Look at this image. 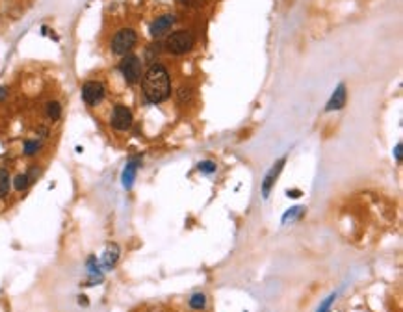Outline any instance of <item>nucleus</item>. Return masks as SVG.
<instances>
[{"label": "nucleus", "instance_id": "obj_10", "mask_svg": "<svg viewBox=\"0 0 403 312\" xmlns=\"http://www.w3.org/2000/svg\"><path fill=\"white\" fill-rule=\"evenodd\" d=\"M139 162H141V158H130L128 164L125 166V171H123V186L125 188H132L134 184V179H136V173H138V168H139Z\"/></svg>", "mask_w": 403, "mask_h": 312}, {"label": "nucleus", "instance_id": "obj_19", "mask_svg": "<svg viewBox=\"0 0 403 312\" xmlns=\"http://www.w3.org/2000/svg\"><path fill=\"white\" fill-rule=\"evenodd\" d=\"M197 169L205 175H212L218 171V166H216V162H212V160H203V162L197 166Z\"/></svg>", "mask_w": 403, "mask_h": 312}, {"label": "nucleus", "instance_id": "obj_17", "mask_svg": "<svg viewBox=\"0 0 403 312\" xmlns=\"http://www.w3.org/2000/svg\"><path fill=\"white\" fill-rule=\"evenodd\" d=\"M191 97H193V89H191V86H180L179 87V91H177V100H179V104L190 102Z\"/></svg>", "mask_w": 403, "mask_h": 312}, {"label": "nucleus", "instance_id": "obj_20", "mask_svg": "<svg viewBox=\"0 0 403 312\" xmlns=\"http://www.w3.org/2000/svg\"><path fill=\"white\" fill-rule=\"evenodd\" d=\"M8 98V89L4 86H0V102H4Z\"/></svg>", "mask_w": 403, "mask_h": 312}, {"label": "nucleus", "instance_id": "obj_14", "mask_svg": "<svg viewBox=\"0 0 403 312\" xmlns=\"http://www.w3.org/2000/svg\"><path fill=\"white\" fill-rule=\"evenodd\" d=\"M45 116L51 121H58L62 117V104L58 102V100H48L45 104Z\"/></svg>", "mask_w": 403, "mask_h": 312}, {"label": "nucleus", "instance_id": "obj_6", "mask_svg": "<svg viewBox=\"0 0 403 312\" xmlns=\"http://www.w3.org/2000/svg\"><path fill=\"white\" fill-rule=\"evenodd\" d=\"M106 97V86L100 80H87L82 86V100L87 106H98Z\"/></svg>", "mask_w": 403, "mask_h": 312}, {"label": "nucleus", "instance_id": "obj_15", "mask_svg": "<svg viewBox=\"0 0 403 312\" xmlns=\"http://www.w3.org/2000/svg\"><path fill=\"white\" fill-rule=\"evenodd\" d=\"M41 149H43V141H41V139H26L23 143L24 156H35Z\"/></svg>", "mask_w": 403, "mask_h": 312}, {"label": "nucleus", "instance_id": "obj_5", "mask_svg": "<svg viewBox=\"0 0 403 312\" xmlns=\"http://www.w3.org/2000/svg\"><path fill=\"white\" fill-rule=\"evenodd\" d=\"M132 123V110L128 106H125V104H115L114 110H112V116H110V127L117 130V132H127V130H130Z\"/></svg>", "mask_w": 403, "mask_h": 312}, {"label": "nucleus", "instance_id": "obj_18", "mask_svg": "<svg viewBox=\"0 0 403 312\" xmlns=\"http://www.w3.org/2000/svg\"><path fill=\"white\" fill-rule=\"evenodd\" d=\"M297 214H305V208L294 206V208H290V210H286V212H284V218H282V223H288V221L301 218V216H297Z\"/></svg>", "mask_w": 403, "mask_h": 312}, {"label": "nucleus", "instance_id": "obj_8", "mask_svg": "<svg viewBox=\"0 0 403 312\" xmlns=\"http://www.w3.org/2000/svg\"><path fill=\"white\" fill-rule=\"evenodd\" d=\"M175 21H177V17L175 15H171V13H166V15H160V17H156L153 23H150L149 26V32L153 37H160V35L167 34L169 30H171V26L175 24Z\"/></svg>", "mask_w": 403, "mask_h": 312}, {"label": "nucleus", "instance_id": "obj_12", "mask_svg": "<svg viewBox=\"0 0 403 312\" xmlns=\"http://www.w3.org/2000/svg\"><path fill=\"white\" fill-rule=\"evenodd\" d=\"M12 190V177L6 168H0V199H6Z\"/></svg>", "mask_w": 403, "mask_h": 312}, {"label": "nucleus", "instance_id": "obj_11", "mask_svg": "<svg viewBox=\"0 0 403 312\" xmlns=\"http://www.w3.org/2000/svg\"><path fill=\"white\" fill-rule=\"evenodd\" d=\"M117 258H119V247H117L115 243H110L108 247H106V251H104V256H103V260H100V264H98V266L110 270V268L115 266Z\"/></svg>", "mask_w": 403, "mask_h": 312}, {"label": "nucleus", "instance_id": "obj_22", "mask_svg": "<svg viewBox=\"0 0 403 312\" xmlns=\"http://www.w3.org/2000/svg\"><path fill=\"white\" fill-rule=\"evenodd\" d=\"M288 195H290V197H299L301 191H288Z\"/></svg>", "mask_w": 403, "mask_h": 312}, {"label": "nucleus", "instance_id": "obj_1", "mask_svg": "<svg viewBox=\"0 0 403 312\" xmlns=\"http://www.w3.org/2000/svg\"><path fill=\"white\" fill-rule=\"evenodd\" d=\"M139 82H141V93H143L145 102L162 104L171 95V76L167 73L166 65L150 64Z\"/></svg>", "mask_w": 403, "mask_h": 312}, {"label": "nucleus", "instance_id": "obj_21", "mask_svg": "<svg viewBox=\"0 0 403 312\" xmlns=\"http://www.w3.org/2000/svg\"><path fill=\"white\" fill-rule=\"evenodd\" d=\"M396 160L397 162H401V143L396 145Z\"/></svg>", "mask_w": 403, "mask_h": 312}, {"label": "nucleus", "instance_id": "obj_16", "mask_svg": "<svg viewBox=\"0 0 403 312\" xmlns=\"http://www.w3.org/2000/svg\"><path fill=\"white\" fill-rule=\"evenodd\" d=\"M190 308L191 310H205V306H207V297H205V294H201V292H197V294H193L190 297Z\"/></svg>", "mask_w": 403, "mask_h": 312}, {"label": "nucleus", "instance_id": "obj_2", "mask_svg": "<svg viewBox=\"0 0 403 312\" xmlns=\"http://www.w3.org/2000/svg\"><path fill=\"white\" fill-rule=\"evenodd\" d=\"M193 35L188 30H177L173 32L171 35L166 37V43H164V48H166L169 54L173 56H182V54H188V52L193 48Z\"/></svg>", "mask_w": 403, "mask_h": 312}, {"label": "nucleus", "instance_id": "obj_13", "mask_svg": "<svg viewBox=\"0 0 403 312\" xmlns=\"http://www.w3.org/2000/svg\"><path fill=\"white\" fill-rule=\"evenodd\" d=\"M32 186V180H30L28 173H17L12 180V188L15 191H26Z\"/></svg>", "mask_w": 403, "mask_h": 312}, {"label": "nucleus", "instance_id": "obj_4", "mask_svg": "<svg viewBox=\"0 0 403 312\" xmlns=\"http://www.w3.org/2000/svg\"><path fill=\"white\" fill-rule=\"evenodd\" d=\"M119 71H121L123 78L127 80L128 86H136L139 80H141V75H143V65H141V60L136 56V54H125L121 58V62H119Z\"/></svg>", "mask_w": 403, "mask_h": 312}, {"label": "nucleus", "instance_id": "obj_23", "mask_svg": "<svg viewBox=\"0 0 403 312\" xmlns=\"http://www.w3.org/2000/svg\"><path fill=\"white\" fill-rule=\"evenodd\" d=\"M78 301H80V303H82V306H87V299H86V297H80V299H78Z\"/></svg>", "mask_w": 403, "mask_h": 312}, {"label": "nucleus", "instance_id": "obj_7", "mask_svg": "<svg viewBox=\"0 0 403 312\" xmlns=\"http://www.w3.org/2000/svg\"><path fill=\"white\" fill-rule=\"evenodd\" d=\"M284 164H286V156H282L281 160H277L273 166H271V169L268 171V175L264 177V180H262V197H268L270 195L271 188L275 186L277 179H279V175H281L282 168H284Z\"/></svg>", "mask_w": 403, "mask_h": 312}, {"label": "nucleus", "instance_id": "obj_9", "mask_svg": "<svg viewBox=\"0 0 403 312\" xmlns=\"http://www.w3.org/2000/svg\"><path fill=\"white\" fill-rule=\"evenodd\" d=\"M345 102H347V91H345V86L344 84H340L336 89H334V93L331 95V98H329V102L325 104V112H336V110H342L345 106Z\"/></svg>", "mask_w": 403, "mask_h": 312}, {"label": "nucleus", "instance_id": "obj_3", "mask_svg": "<svg viewBox=\"0 0 403 312\" xmlns=\"http://www.w3.org/2000/svg\"><path fill=\"white\" fill-rule=\"evenodd\" d=\"M136 45H138V32L134 28H121L114 34L110 48L115 56H125V54H130Z\"/></svg>", "mask_w": 403, "mask_h": 312}]
</instances>
